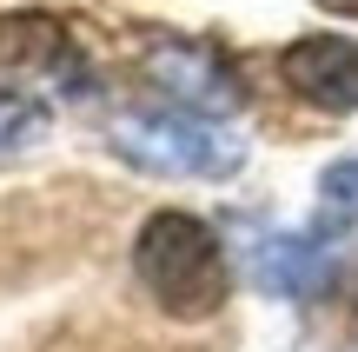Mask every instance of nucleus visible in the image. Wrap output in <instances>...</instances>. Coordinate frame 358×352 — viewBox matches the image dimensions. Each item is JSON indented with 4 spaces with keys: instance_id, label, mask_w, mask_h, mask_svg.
Here are the masks:
<instances>
[{
    "instance_id": "1",
    "label": "nucleus",
    "mask_w": 358,
    "mask_h": 352,
    "mask_svg": "<svg viewBox=\"0 0 358 352\" xmlns=\"http://www.w3.org/2000/svg\"><path fill=\"white\" fill-rule=\"evenodd\" d=\"M133 273L153 293V306L173 319H213L232 300L226 246L199 213H173V206L153 213L140 226V239H133Z\"/></svg>"
},
{
    "instance_id": "2",
    "label": "nucleus",
    "mask_w": 358,
    "mask_h": 352,
    "mask_svg": "<svg viewBox=\"0 0 358 352\" xmlns=\"http://www.w3.org/2000/svg\"><path fill=\"white\" fill-rule=\"evenodd\" d=\"M106 146H113L127 167L153 173V180H232L245 167V140H232L219 120L179 113V106H159V113H120L106 127Z\"/></svg>"
},
{
    "instance_id": "3",
    "label": "nucleus",
    "mask_w": 358,
    "mask_h": 352,
    "mask_svg": "<svg viewBox=\"0 0 358 352\" xmlns=\"http://www.w3.org/2000/svg\"><path fill=\"white\" fill-rule=\"evenodd\" d=\"M140 73L166 93V106L179 113H199V120H219V113H239L245 87L232 73V60L206 40H186V34H166L140 53Z\"/></svg>"
},
{
    "instance_id": "4",
    "label": "nucleus",
    "mask_w": 358,
    "mask_h": 352,
    "mask_svg": "<svg viewBox=\"0 0 358 352\" xmlns=\"http://www.w3.org/2000/svg\"><path fill=\"white\" fill-rule=\"evenodd\" d=\"M285 87L319 113H358V40L345 34H306L279 53Z\"/></svg>"
},
{
    "instance_id": "5",
    "label": "nucleus",
    "mask_w": 358,
    "mask_h": 352,
    "mask_svg": "<svg viewBox=\"0 0 358 352\" xmlns=\"http://www.w3.org/2000/svg\"><path fill=\"white\" fill-rule=\"evenodd\" d=\"M259 286L279 293V300H312V293L332 286V253H325V233H272L259 246Z\"/></svg>"
},
{
    "instance_id": "6",
    "label": "nucleus",
    "mask_w": 358,
    "mask_h": 352,
    "mask_svg": "<svg viewBox=\"0 0 358 352\" xmlns=\"http://www.w3.org/2000/svg\"><path fill=\"white\" fill-rule=\"evenodd\" d=\"M66 53V27L53 13H0V66L27 73V66H53Z\"/></svg>"
},
{
    "instance_id": "7",
    "label": "nucleus",
    "mask_w": 358,
    "mask_h": 352,
    "mask_svg": "<svg viewBox=\"0 0 358 352\" xmlns=\"http://www.w3.org/2000/svg\"><path fill=\"white\" fill-rule=\"evenodd\" d=\"M40 133H47V106L34 93H20V87H0V153L40 140Z\"/></svg>"
},
{
    "instance_id": "8",
    "label": "nucleus",
    "mask_w": 358,
    "mask_h": 352,
    "mask_svg": "<svg viewBox=\"0 0 358 352\" xmlns=\"http://www.w3.org/2000/svg\"><path fill=\"white\" fill-rule=\"evenodd\" d=\"M319 193H325L319 233H332V226H352V213H358V160H338V167H325Z\"/></svg>"
},
{
    "instance_id": "9",
    "label": "nucleus",
    "mask_w": 358,
    "mask_h": 352,
    "mask_svg": "<svg viewBox=\"0 0 358 352\" xmlns=\"http://www.w3.org/2000/svg\"><path fill=\"white\" fill-rule=\"evenodd\" d=\"M325 13H345V20H358V0H319Z\"/></svg>"
},
{
    "instance_id": "10",
    "label": "nucleus",
    "mask_w": 358,
    "mask_h": 352,
    "mask_svg": "<svg viewBox=\"0 0 358 352\" xmlns=\"http://www.w3.org/2000/svg\"><path fill=\"white\" fill-rule=\"evenodd\" d=\"M352 339H358V319H352Z\"/></svg>"
}]
</instances>
